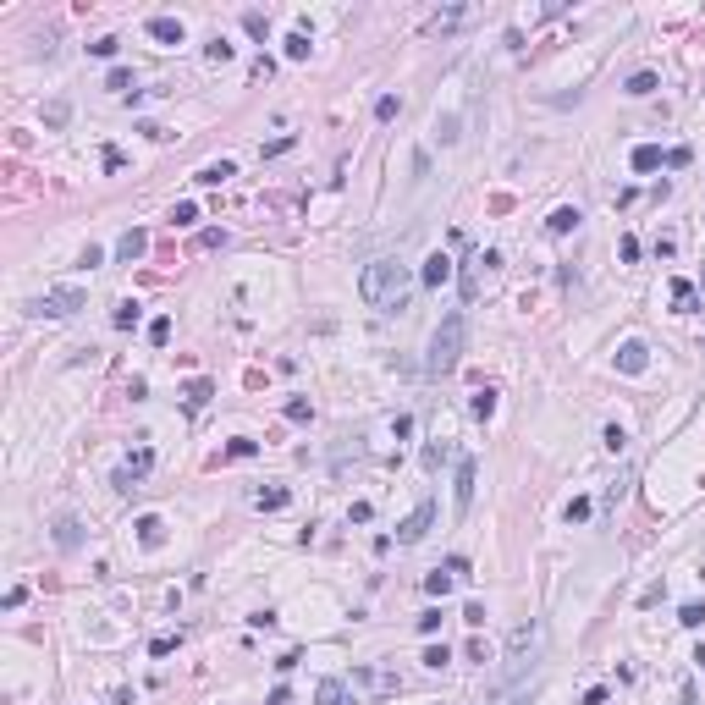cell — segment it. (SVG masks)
I'll return each mask as SVG.
<instances>
[{
  "instance_id": "1",
  "label": "cell",
  "mask_w": 705,
  "mask_h": 705,
  "mask_svg": "<svg viewBox=\"0 0 705 705\" xmlns=\"http://www.w3.org/2000/svg\"><path fill=\"white\" fill-rule=\"evenodd\" d=\"M408 292H414V276H408V265H397V259H375V265H364V276H358V298H364L370 309H380V314H397L408 303Z\"/></svg>"
},
{
  "instance_id": "2",
  "label": "cell",
  "mask_w": 705,
  "mask_h": 705,
  "mask_svg": "<svg viewBox=\"0 0 705 705\" xmlns=\"http://www.w3.org/2000/svg\"><path fill=\"white\" fill-rule=\"evenodd\" d=\"M457 358H463V314L452 309L436 325V336H430V358H424V370H430V375H452Z\"/></svg>"
},
{
  "instance_id": "3",
  "label": "cell",
  "mask_w": 705,
  "mask_h": 705,
  "mask_svg": "<svg viewBox=\"0 0 705 705\" xmlns=\"http://www.w3.org/2000/svg\"><path fill=\"white\" fill-rule=\"evenodd\" d=\"M540 644H545V628H540V622H523V628H513V639H507V684H518L523 672H535Z\"/></svg>"
},
{
  "instance_id": "4",
  "label": "cell",
  "mask_w": 705,
  "mask_h": 705,
  "mask_svg": "<svg viewBox=\"0 0 705 705\" xmlns=\"http://www.w3.org/2000/svg\"><path fill=\"white\" fill-rule=\"evenodd\" d=\"M83 309V287H50L33 303V314H50V320H66V314H78Z\"/></svg>"
},
{
  "instance_id": "5",
  "label": "cell",
  "mask_w": 705,
  "mask_h": 705,
  "mask_svg": "<svg viewBox=\"0 0 705 705\" xmlns=\"http://www.w3.org/2000/svg\"><path fill=\"white\" fill-rule=\"evenodd\" d=\"M430 523H436V501H419L414 513L397 523V540H402V545H419V540L430 535Z\"/></svg>"
},
{
  "instance_id": "6",
  "label": "cell",
  "mask_w": 705,
  "mask_h": 705,
  "mask_svg": "<svg viewBox=\"0 0 705 705\" xmlns=\"http://www.w3.org/2000/svg\"><path fill=\"white\" fill-rule=\"evenodd\" d=\"M452 507L457 518L474 507V457H457V474H452Z\"/></svg>"
},
{
  "instance_id": "7",
  "label": "cell",
  "mask_w": 705,
  "mask_h": 705,
  "mask_svg": "<svg viewBox=\"0 0 705 705\" xmlns=\"http://www.w3.org/2000/svg\"><path fill=\"white\" fill-rule=\"evenodd\" d=\"M314 705H358V700H352V689L342 684V678H320V689H314Z\"/></svg>"
},
{
  "instance_id": "8",
  "label": "cell",
  "mask_w": 705,
  "mask_h": 705,
  "mask_svg": "<svg viewBox=\"0 0 705 705\" xmlns=\"http://www.w3.org/2000/svg\"><path fill=\"white\" fill-rule=\"evenodd\" d=\"M644 364H650V348H644V342H622L617 348V370L622 375H639Z\"/></svg>"
},
{
  "instance_id": "9",
  "label": "cell",
  "mask_w": 705,
  "mask_h": 705,
  "mask_svg": "<svg viewBox=\"0 0 705 705\" xmlns=\"http://www.w3.org/2000/svg\"><path fill=\"white\" fill-rule=\"evenodd\" d=\"M149 39H160V44H182L187 39V28L177 17H149Z\"/></svg>"
},
{
  "instance_id": "10",
  "label": "cell",
  "mask_w": 705,
  "mask_h": 705,
  "mask_svg": "<svg viewBox=\"0 0 705 705\" xmlns=\"http://www.w3.org/2000/svg\"><path fill=\"white\" fill-rule=\"evenodd\" d=\"M144 249H149L144 231H122V243H116V259H122V265H132V259H144Z\"/></svg>"
},
{
  "instance_id": "11",
  "label": "cell",
  "mask_w": 705,
  "mask_h": 705,
  "mask_svg": "<svg viewBox=\"0 0 705 705\" xmlns=\"http://www.w3.org/2000/svg\"><path fill=\"white\" fill-rule=\"evenodd\" d=\"M226 177H237V166H231V160H215V166H204L193 182H199V187H221Z\"/></svg>"
},
{
  "instance_id": "12",
  "label": "cell",
  "mask_w": 705,
  "mask_h": 705,
  "mask_svg": "<svg viewBox=\"0 0 705 705\" xmlns=\"http://www.w3.org/2000/svg\"><path fill=\"white\" fill-rule=\"evenodd\" d=\"M446 276H452V259H446V254H430V259H424V287H441Z\"/></svg>"
},
{
  "instance_id": "13",
  "label": "cell",
  "mask_w": 705,
  "mask_h": 705,
  "mask_svg": "<svg viewBox=\"0 0 705 705\" xmlns=\"http://www.w3.org/2000/svg\"><path fill=\"white\" fill-rule=\"evenodd\" d=\"M138 303H132V298H127V303H116V314H110V325H116V331H132V325H138Z\"/></svg>"
},
{
  "instance_id": "14",
  "label": "cell",
  "mask_w": 705,
  "mask_h": 705,
  "mask_svg": "<svg viewBox=\"0 0 705 705\" xmlns=\"http://www.w3.org/2000/svg\"><path fill=\"white\" fill-rule=\"evenodd\" d=\"M628 160H634V171H656V166H662V149H656V144H639Z\"/></svg>"
},
{
  "instance_id": "15",
  "label": "cell",
  "mask_w": 705,
  "mask_h": 705,
  "mask_svg": "<svg viewBox=\"0 0 705 705\" xmlns=\"http://www.w3.org/2000/svg\"><path fill=\"white\" fill-rule=\"evenodd\" d=\"M579 221H584L579 209H573V204H562L557 215H551V221H545V226H551V231H557V237H562V231H573V226H579Z\"/></svg>"
},
{
  "instance_id": "16",
  "label": "cell",
  "mask_w": 705,
  "mask_h": 705,
  "mask_svg": "<svg viewBox=\"0 0 705 705\" xmlns=\"http://www.w3.org/2000/svg\"><path fill=\"white\" fill-rule=\"evenodd\" d=\"M138 540H144V545H160V540H166V523L155 518V513H149V518H138Z\"/></svg>"
},
{
  "instance_id": "17",
  "label": "cell",
  "mask_w": 705,
  "mask_h": 705,
  "mask_svg": "<svg viewBox=\"0 0 705 705\" xmlns=\"http://www.w3.org/2000/svg\"><path fill=\"white\" fill-rule=\"evenodd\" d=\"M469 414H474V419H491V414H496V392H491V386H485V392H474Z\"/></svg>"
},
{
  "instance_id": "18",
  "label": "cell",
  "mask_w": 705,
  "mask_h": 705,
  "mask_svg": "<svg viewBox=\"0 0 705 705\" xmlns=\"http://www.w3.org/2000/svg\"><path fill=\"white\" fill-rule=\"evenodd\" d=\"M254 501H259L265 513H281V507H287L292 496H287V491H281V485H270V491H259V496H254Z\"/></svg>"
},
{
  "instance_id": "19",
  "label": "cell",
  "mask_w": 705,
  "mask_h": 705,
  "mask_svg": "<svg viewBox=\"0 0 705 705\" xmlns=\"http://www.w3.org/2000/svg\"><path fill=\"white\" fill-rule=\"evenodd\" d=\"M66 116H72V105H66V100H50V105H44V127H66Z\"/></svg>"
},
{
  "instance_id": "20",
  "label": "cell",
  "mask_w": 705,
  "mask_h": 705,
  "mask_svg": "<svg viewBox=\"0 0 705 705\" xmlns=\"http://www.w3.org/2000/svg\"><path fill=\"white\" fill-rule=\"evenodd\" d=\"M56 545H61V551H72V545H78V518H61V523H56Z\"/></svg>"
},
{
  "instance_id": "21",
  "label": "cell",
  "mask_w": 705,
  "mask_h": 705,
  "mask_svg": "<svg viewBox=\"0 0 705 705\" xmlns=\"http://www.w3.org/2000/svg\"><path fill=\"white\" fill-rule=\"evenodd\" d=\"M243 28H249L254 39H265V33H270V17H265V11H243Z\"/></svg>"
},
{
  "instance_id": "22",
  "label": "cell",
  "mask_w": 705,
  "mask_h": 705,
  "mask_svg": "<svg viewBox=\"0 0 705 705\" xmlns=\"http://www.w3.org/2000/svg\"><path fill=\"white\" fill-rule=\"evenodd\" d=\"M149 342H155V348H166V342H171V320H166V314L149 320Z\"/></svg>"
},
{
  "instance_id": "23",
  "label": "cell",
  "mask_w": 705,
  "mask_h": 705,
  "mask_svg": "<svg viewBox=\"0 0 705 705\" xmlns=\"http://www.w3.org/2000/svg\"><path fill=\"white\" fill-rule=\"evenodd\" d=\"M105 88H116V94L132 88V72H127V66H110V72H105Z\"/></svg>"
},
{
  "instance_id": "24",
  "label": "cell",
  "mask_w": 705,
  "mask_h": 705,
  "mask_svg": "<svg viewBox=\"0 0 705 705\" xmlns=\"http://www.w3.org/2000/svg\"><path fill=\"white\" fill-rule=\"evenodd\" d=\"M397 110H402V100H397V94H380V100H375V116H380V122H392Z\"/></svg>"
},
{
  "instance_id": "25",
  "label": "cell",
  "mask_w": 705,
  "mask_h": 705,
  "mask_svg": "<svg viewBox=\"0 0 705 705\" xmlns=\"http://www.w3.org/2000/svg\"><path fill=\"white\" fill-rule=\"evenodd\" d=\"M171 221H177V226H193V221H199V204H193V199H182V204L171 209Z\"/></svg>"
},
{
  "instance_id": "26",
  "label": "cell",
  "mask_w": 705,
  "mask_h": 705,
  "mask_svg": "<svg viewBox=\"0 0 705 705\" xmlns=\"http://www.w3.org/2000/svg\"><path fill=\"white\" fill-rule=\"evenodd\" d=\"M678 622H684V628H700V622H705V606H700V601H689L684 612H678Z\"/></svg>"
},
{
  "instance_id": "27",
  "label": "cell",
  "mask_w": 705,
  "mask_h": 705,
  "mask_svg": "<svg viewBox=\"0 0 705 705\" xmlns=\"http://www.w3.org/2000/svg\"><path fill=\"white\" fill-rule=\"evenodd\" d=\"M309 56V33H292L287 39V61H303Z\"/></svg>"
},
{
  "instance_id": "28",
  "label": "cell",
  "mask_w": 705,
  "mask_h": 705,
  "mask_svg": "<svg viewBox=\"0 0 705 705\" xmlns=\"http://www.w3.org/2000/svg\"><path fill=\"white\" fill-rule=\"evenodd\" d=\"M209 402V380H193V386H187V408H204Z\"/></svg>"
},
{
  "instance_id": "29",
  "label": "cell",
  "mask_w": 705,
  "mask_h": 705,
  "mask_svg": "<svg viewBox=\"0 0 705 705\" xmlns=\"http://www.w3.org/2000/svg\"><path fill=\"white\" fill-rule=\"evenodd\" d=\"M650 88H656V72H634L628 78V94H650Z\"/></svg>"
},
{
  "instance_id": "30",
  "label": "cell",
  "mask_w": 705,
  "mask_h": 705,
  "mask_svg": "<svg viewBox=\"0 0 705 705\" xmlns=\"http://www.w3.org/2000/svg\"><path fill=\"white\" fill-rule=\"evenodd\" d=\"M287 419H292V424H303V419H314V408L303 402V397H292V402H287Z\"/></svg>"
},
{
  "instance_id": "31",
  "label": "cell",
  "mask_w": 705,
  "mask_h": 705,
  "mask_svg": "<svg viewBox=\"0 0 705 705\" xmlns=\"http://www.w3.org/2000/svg\"><path fill=\"white\" fill-rule=\"evenodd\" d=\"M424 590H430V595H446V590H452V573H441V568H436V573L424 579Z\"/></svg>"
},
{
  "instance_id": "32",
  "label": "cell",
  "mask_w": 705,
  "mask_h": 705,
  "mask_svg": "<svg viewBox=\"0 0 705 705\" xmlns=\"http://www.w3.org/2000/svg\"><path fill=\"white\" fill-rule=\"evenodd\" d=\"M446 662H452V656H446V644H430V650H424V667H436V672H441Z\"/></svg>"
},
{
  "instance_id": "33",
  "label": "cell",
  "mask_w": 705,
  "mask_h": 705,
  "mask_svg": "<svg viewBox=\"0 0 705 705\" xmlns=\"http://www.w3.org/2000/svg\"><path fill=\"white\" fill-rule=\"evenodd\" d=\"M590 518V496H579V501H568V523H584Z\"/></svg>"
},
{
  "instance_id": "34",
  "label": "cell",
  "mask_w": 705,
  "mask_h": 705,
  "mask_svg": "<svg viewBox=\"0 0 705 705\" xmlns=\"http://www.w3.org/2000/svg\"><path fill=\"white\" fill-rule=\"evenodd\" d=\"M672 298H678V309H694V287H689V281H678V287H672Z\"/></svg>"
},
{
  "instance_id": "35",
  "label": "cell",
  "mask_w": 705,
  "mask_h": 705,
  "mask_svg": "<svg viewBox=\"0 0 705 705\" xmlns=\"http://www.w3.org/2000/svg\"><path fill=\"white\" fill-rule=\"evenodd\" d=\"M231 56H237V50H231L226 39H215V44H209V61H231Z\"/></svg>"
},
{
  "instance_id": "36",
  "label": "cell",
  "mask_w": 705,
  "mask_h": 705,
  "mask_svg": "<svg viewBox=\"0 0 705 705\" xmlns=\"http://www.w3.org/2000/svg\"><path fill=\"white\" fill-rule=\"evenodd\" d=\"M88 56H100V61H105V56H116V39H94V44H88Z\"/></svg>"
},
{
  "instance_id": "37",
  "label": "cell",
  "mask_w": 705,
  "mask_h": 705,
  "mask_svg": "<svg viewBox=\"0 0 705 705\" xmlns=\"http://www.w3.org/2000/svg\"><path fill=\"white\" fill-rule=\"evenodd\" d=\"M171 650H177V639H171V634H160V639L149 644V656H171Z\"/></svg>"
},
{
  "instance_id": "38",
  "label": "cell",
  "mask_w": 705,
  "mask_h": 705,
  "mask_svg": "<svg viewBox=\"0 0 705 705\" xmlns=\"http://www.w3.org/2000/svg\"><path fill=\"white\" fill-rule=\"evenodd\" d=\"M254 452H259L254 441H231V446H226V457H254Z\"/></svg>"
},
{
  "instance_id": "39",
  "label": "cell",
  "mask_w": 705,
  "mask_h": 705,
  "mask_svg": "<svg viewBox=\"0 0 705 705\" xmlns=\"http://www.w3.org/2000/svg\"><path fill=\"white\" fill-rule=\"evenodd\" d=\"M463 622H474V628H479V622H485V606L469 601V606H463Z\"/></svg>"
},
{
  "instance_id": "40",
  "label": "cell",
  "mask_w": 705,
  "mask_h": 705,
  "mask_svg": "<svg viewBox=\"0 0 705 705\" xmlns=\"http://www.w3.org/2000/svg\"><path fill=\"white\" fill-rule=\"evenodd\" d=\"M678 705H700V694H694V684H684V689H678Z\"/></svg>"
},
{
  "instance_id": "41",
  "label": "cell",
  "mask_w": 705,
  "mask_h": 705,
  "mask_svg": "<svg viewBox=\"0 0 705 705\" xmlns=\"http://www.w3.org/2000/svg\"><path fill=\"white\" fill-rule=\"evenodd\" d=\"M579 705H606V689H590V694H584Z\"/></svg>"
}]
</instances>
